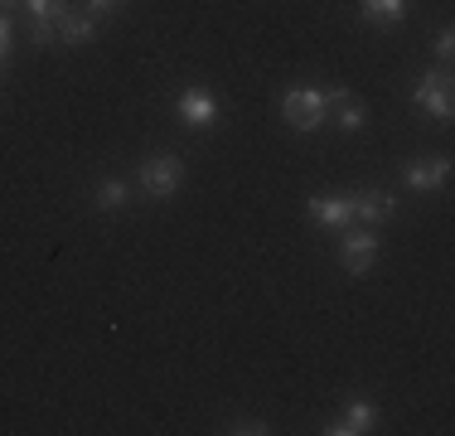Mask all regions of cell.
<instances>
[{
	"label": "cell",
	"mask_w": 455,
	"mask_h": 436,
	"mask_svg": "<svg viewBox=\"0 0 455 436\" xmlns=\"http://www.w3.org/2000/svg\"><path fill=\"white\" fill-rule=\"evenodd\" d=\"M281 117H286L291 131H300V136H310V131H320L330 122V107H324V87H291L286 97H281Z\"/></svg>",
	"instance_id": "1"
},
{
	"label": "cell",
	"mask_w": 455,
	"mask_h": 436,
	"mask_svg": "<svg viewBox=\"0 0 455 436\" xmlns=\"http://www.w3.org/2000/svg\"><path fill=\"white\" fill-rule=\"evenodd\" d=\"M180 180H184V166H180V156H170V150H156V156H146L136 166V184H140V194H150V199H175Z\"/></svg>",
	"instance_id": "2"
},
{
	"label": "cell",
	"mask_w": 455,
	"mask_h": 436,
	"mask_svg": "<svg viewBox=\"0 0 455 436\" xmlns=\"http://www.w3.org/2000/svg\"><path fill=\"white\" fill-rule=\"evenodd\" d=\"M411 102L431 117V122H451L455 102H451V73H427L417 87H411Z\"/></svg>",
	"instance_id": "3"
},
{
	"label": "cell",
	"mask_w": 455,
	"mask_h": 436,
	"mask_svg": "<svg viewBox=\"0 0 455 436\" xmlns=\"http://www.w3.org/2000/svg\"><path fill=\"white\" fill-rule=\"evenodd\" d=\"M339 262H344V271H349V277H368V271H373V262H378L373 228H354V233H344L339 238Z\"/></svg>",
	"instance_id": "4"
},
{
	"label": "cell",
	"mask_w": 455,
	"mask_h": 436,
	"mask_svg": "<svg viewBox=\"0 0 455 436\" xmlns=\"http://www.w3.org/2000/svg\"><path fill=\"white\" fill-rule=\"evenodd\" d=\"M403 180H407V190H417V194H441V190L451 184V160H446V156L407 160V166H403Z\"/></svg>",
	"instance_id": "5"
},
{
	"label": "cell",
	"mask_w": 455,
	"mask_h": 436,
	"mask_svg": "<svg viewBox=\"0 0 455 436\" xmlns=\"http://www.w3.org/2000/svg\"><path fill=\"white\" fill-rule=\"evenodd\" d=\"M349 199H354V218H359L363 228H383V223H393V218H397V194L378 190V184L349 194Z\"/></svg>",
	"instance_id": "6"
},
{
	"label": "cell",
	"mask_w": 455,
	"mask_h": 436,
	"mask_svg": "<svg viewBox=\"0 0 455 436\" xmlns=\"http://www.w3.org/2000/svg\"><path fill=\"white\" fill-rule=\"evenodd\" d=\"M324 107H330V122L344 131V136H359L368 126V107L359 97H349L344 87H324Z\"/></svg>",
	"instance_id": "7"
},
{
	"label": "cell",
	"mask_w": 455,
	"mask_h": 436,
	"mask_svg": "<svg viewBox=\"0 0 455 436\" xmlns=\"http://www.w3.org/2000/svg\"><path fill=\"white\" fill-rule=\"evenodd\" d=\"M306 214L315 218L320 228H330V233H344V228L354 223V199L349 194H310Z\"/></svg>",
	"instance_id": "8"
},
{
	"label": "cell",
	"mask_w": 455,
	"mask_h": 436,
	"mask_svg": "<svg viewBox=\"0 0 455 436\" xmlns=\"http://www.w3.org/2000/svg\"><path fill=\"white\" fill-rule=\"evenodd\" d=\"M175 112H180V122L194 126V131H209L213 122H219V102H213L204 87H184L180 102H175Z\"/></svg>",
	"instance_id": "9"
},
{
	"label": "cell",
	"mask_w": 455,
	"mask_h": 436,
	"mask_svg": "<svg viewBox=\"0 0 455 436\" xmlns=\"http://www.w3.org/2000/svg\"><path fill=\"white\" fill-rule=\"evenodd\" d=\"M373 422H378V408H373V402H363V398H354L324 432H330V436H363V432H373Z\"/></svg>",
	"instance_id": "10"
},
{
	"label": "cell",
	"mask_w": 455,
	"mask_h": 436,
	"mask_svg": "<svg viewBox=\"0 0 455 436\" xmlns=\"http://www.w3.org/2000/svg\"><path fill=\"white\" fill-rule=\"evenodd\" d=\"M29 15H35V44H59V20L68 10V0H25Z\"/></svg>",
	"instance_id": "11"
},
{
	"label": "cell",
	"mask_w": 455,
	"mask_h": 436,
	"mask_svg": "<svg viewBox=\"0 0 455 436\" xmlns=\"http://www.w3.org/2000/svg\"><path fill=\"white\" fill-rule=\"evenodd\" d=\"M411 10V0H359V15L368 20V25L387 29V25H403Z\"/></svg>",
	"instance_id": "12"
},
{
	"label": "cell",
	"mask_w": 455,
	"mask_h": 436,
	"mask_svg": "<svg viewBox=\"0 0 455 436\" xmlns=\"http://www.w3.org/2000/svg\"><path fill=\"white\" fill-rule=\"evenodd\" d=\"M59 44H92L97 39V15H73V10H63L59 20Z\"/></svg>",
	"instance_id": "13"
},
{
	"label": "cell",
	"mask_w": 455,
	"mask_h": 436,
	"mask_svg": "<svg viewBox=\"0 0 455 436\" xmlns=\"http://www.w3.org/2000/svg\"><path fill=\"white\" fill-rule=\"evenodd\" d=\"M126 199H132V190H126V180H97V190H92V204L102 214H116V209H126Z\"/></svg>",
	"instance_id": "14"
},
{
	"label": "cell",
	"mask_w": 455,
	"mask_h": 436,
	"mask_svg": "<svg viewBox=\"0 0 455 436\" xmlns=\"http://www.w3.org/2000/svg\"><path fill=\"white\" fill-rule=\"evenodd\" d=\"M451 53H455V29H451V25H441V29H436V59L446 63Z\"/></svg>",
	"instance_id": "15"
},
{
	"label": "cell",
	"mask_w": 455,
	"mask_h": 436,
	"mask_svg": "<svg viewBox=\"0 0 455 436\" xmlns=\"http://www.w3.org/2000/svg\"><path fill=\"white\" fill-rule=\"evenodd\" d=\"M228 432H237V436H262V432H272L267 422H257V417H243V422H233Z\"/></svg>",
	"instance_id": "16"
},
{
	"label": "cell",
	"mask_w": 455,
	"mask_h": 436,
	"mask_svg": "<svg viewBox=\"0 0 455 436\" xmlns=\"http://www.w3.org/2000/svg\"><path fill=\"white\" fill-rule=\"evenodd\" d=\"M126 0H88V15H112V10H122Z\"/></svg>",
	"instance_id": "17"
},
{
	"label": "cell",
	"mask_w": 455,
	"mask_h": 436,
	"mask_svg": "<svg viewBox=\"0 0 455 436\" xmlns=\"http://www.w3.org/2000/svg\"><path fill=\"white\" fill-rule=\"evenodd\" d=\"M10 59V15L0 10V63Z\"/></svg>",
	"instance_id": "18"
},
{
	"label": "cell",
	"mask_w": 455,
	"mask_h": 436,
	"mask_svg": "<svg viewBox=\"0 0 455 436\" xmlns=\"http://www.w3.org/2000/svg\"><path fill=\"white\" fill-rule=\"evenodd\" d=\"M10 5H20V0H0V10H10Z\"/></svg>",
	"instance_id": "19"
}]
</instances>
